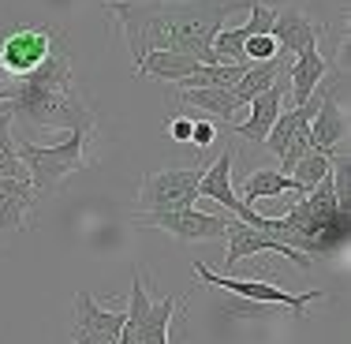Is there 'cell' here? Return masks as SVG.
I'll list each match as a JSON object with an SVG mask.
<instances>
[{"label":"cell","mask_w":351,"mask_h":344,"mask_svg":"<svg viewBox=\"0 0 351 344\" xmlns=\"http://www.w3.org/2000/svg\"><path fill=\"white\" fill-rule=\"evenodd\" d=\"M236 8H243V0H105V12L120 23L135 60L169 49L191 53L202 64H221L210 45Z\"/></svg>","instance_id":"6da1fadb"},{"label":"cell","mask_w":351,"mask_h":344,"mask_svg":"<svg viewBox=\"0 0 351 344\" xmlns=\"http://www.w3.org/2000/svg\"><path fill=\"white\" fill-rule=\"evenodd\" d=\"M8 87H12V98L4 105L12 108V116L30 120L34 128H94V113L75 90L71 56L64 49H56L41 68L23 79H8Z\"/></svg>","instance_id":"7a4b0ae2"},{"label":"cell","mask_w":351,"mask_h":344,"mask_svg":"<svg viewBox=\"0 0 351 344\" xmlns=\"http://www.w3.org/2000/svg\"><path fill=\"white\" fill-rule=\"evenodd\" d=\"M15 154L27 165V176L34 183V191H60L64 180L71 172L86 169L94 161V128H75L64 142L56 146H34V142L19 139L15 142Z\"/></svg>","instance_id":"3957f363"},{"label":"cell","mask_w":351,"mask_h":344,"mask_svg":"<svg viewBox=\"0 0 351 344\" xmlns=\"http://www.w3.org/2000/svg\"><path fill=\"white\" fill-rule=\"evenodd\" d=\"M180 310V299L165 296V299H149L146 281L135 270L128 292V310H123V325H120V344H169V330L172 318Z\"/></svg>","instance_id":"277c9868"},{"label":"cell","mask_w":351,"mask_h":344,"mask_svg":"<svg viewBox=\"0 0 351 344\" xmlns=\"http://www.w3.org/2000/svg\"><path fill=\"white\" fill-rule=\"evenodd\" d=\"M60 49V30L56 27H12L0 38V75L23 79L49 60Z\"/></svg>","instance_id":"5b68a950"},{"label":"cell","mask_w":351,"mask_h":344,"mask_svg":"<svg viewBox=\"0 0 351 344\" xmlns=\"http://www.w3.org/2000/svg\"><path fill=\"white\" fill-rule=\"evenodd\" d=\"M198 176L202 169H154L142 176L138 187V214H157V209H183L198 203Z\"/></svg>","instance_id":"8992f818"},{"label":"cell","mask_w":351,"mask_h":344,"mask_svg":"<svg viewBox=\"0 0 351 344\" xmlns=\"http://www.w3.org/2000/svg\"><path fill=\"white\" fill-rule=\"evenodd\" d=\"M224 240H228V247H224V270H236L243 258L258 255V251H277L288 262H295V270H311V258H306L303 251H295L291 243H284L280 236H273V232H265V229L243 225L232 214H224Z\"/></svg>","instance_id":"52a82bcc"},{"label":"cell","mask_w":351,"mask_h":344,"mask_svg":"<svg viewBox=\"0 0 351 344\" xmlns=\"http://www.w3.org/2000/svg\"><path fill=\"white\" fill-rule=\"evenodd\" d=\"M138 229H161L176 236L180 243H206V240H224V217L206 214V209L183 206V209H157V214H135Z\"/></svg>","instance_id":"ba28073f"},{"label":"cell","mask_w":351,"mask_h":344,"mask_svg":"<svg viewBox=\"0 0 351 344\" xmlns=\"http://www.w3.org/2000/svg\"><path fill=\"white\" fill-rule=\"evenodd\" d=\"M195 273L202 277L206 284H217V288H228L232 296L239 299H250V303H273V307H288L291 314H303L311 303L317 299H325V292H299V296H291V292H280L277 284L269 281H239V277H228V273H213L210 266L195 262Z\"/></svg>","instance_id":"9c48e42d"},{"label":"cell","mask_w":351,"mask_h":344,"mask_svg":"<svg viewBox=\"0 0 351 344\" xmlns=\"http://www.w3.org/2000/svg\"><path fill=\"white\" fill-rule=\"evenodd\" d=\"M232 165H236V150L224 146L221 154H217V161L210 165V169H202V176H198V198H213V203H221L243 225H254L258 214L236 195V187H232Z\"/></svg>","instance_id":"30bf717a"},{"label":"cell","mask_w":351,"mask_h":344,"mask_svg":"<svg viewBox=\"0 0 351 344\" xmlns=\"http://www.w3.org/2000/svg\"><path fill=\"white\" fill-rule=\"evenodd\" d=\"M314 94H317V113L311 116V146L332 157L348 139V116L340 108V90L337 82H322Z\"/></svg>","instance_id":"8fae6325"},{"label":"cell","mask_w":351,"mask_h":344,"mask_svg":"<svg viewBox=\"0 0 351 344\" xmlns=\"http://www.w3.org/2000/svg\"><path fill=\"white\" fill-rule=\"evenodd\" d=\"M269 34L277 38L280 53L299 56V53H306V49H317V41H322L325 27L314 19V15H306L303 8H277V12H273Z\"/></svg>","instance_id":"7c38bea8"},{"label":"cell","mask_w":351,"mask_h":344,"mask_svg":"<svg viewBox=\"0 0 351 344\" xmlns=\"http://www.w3.org/2000/svg\"><path fill=\"white\" fill-rule=\"evenodd\" d=\"M284 94H288V68L277 75V82H273L269 90H262L254 102H247V105H250L247 120H236V124H232V131H236L239 139H247V142H254V146H262V139L269 135L273 120H277V116L284 113Z\"/></svg>","instance_id":"4fadbf2b"},{"label":"cell","mask_w":351,"mask_h":344,"mask_svg":"<svg viewBox=\"0 0 351 344\" xmlns=\"http://www.w3.org/2000/svg\"><path fill=\"white\" fill-rule=\"evenodd\" d=\"M34 214V183L0 176V232H23Z\"/></svg>","instance_id":"5bb4252c"},{"label":"cell","mask_w":351,"mask_h":344,"mask_svg":"<svg viewBox=\"0 0 351 344\" xmlns=\"http://www.w3.org/2000/svg\"><path fill=\"white\" fill-rule=\"evenodd\" d=\"M325 71H329V56H325L322 49H306V53H299L295 60L288 64V90H291V98H295V105L311 102L314 90L325 82Z\"/></svg>","instance_id":"9a60e30c"},{"label":"cell","mask_w":351,"mask_h":344,"mask_svg":"<svg viewBox=\"0 0 351 344\" xmlns=\"http://www.w3.org/2000/svg\"><path fill=\"white\" fill-rule=\"evenodd\" d=\"M176 105H191L202 113L217 116V120H236V113L243 108V102L236 98V90H221V87H191V90H172Z\"/></svg>","instance_id":"2e32d148"},{"label":"cell","mask_w":351,"mask_h":344,"mask_svg":"<svg viewBox=\"0 0 351 344\" xmlns=\"http://www.w3.org/2000/svg\"><path fill=\"white\" fill-rule=\"evenodd\" d=\"M198 64H202V60L191 56V53L154 49V53H146V56H138V60H135V75H154V79H165V82H180V79H187Z\"/></svg>","instance_id":"e0dca14e"},{"label":"cell","mask_w":351,"mask_h":344,"mask_svg":"<svg viewBox=\"0 0 351 344\" xmlns=\"http://www.w3.org/2000/svg\"><path fill=\"white\" fill-rule=\"evenodd\" d=\"M288 191L306 195V191L299 187L288 172H280V169H254L247 176V183H243V203L250 206L254 198H277V195H288Z\"/></svg>","instance_id":"ac0fdd59"},{"label":"cell","mask_w":351,"mask_h":344,"mask_svg":"<svg viewBox=\"0 0 351 344\" xmlns=\"http://www.w3.org/2000/svg\"><path fill=\"white\" fill-rule=\"evenodd\" d=\"M75 325L101 330V333H116V337H120L123 310H105V307L94 303V296H90V292H75Z\"/></svg>","instance_id":"d6986e66"},{"label":"cell","mask_w":351,"mask_h":344,"mask_svg":"<svg viewBox=\"0 0 351 344\" xmlns=\"http://www.w3.org/2000/svg\"><path fill=\"white\" fill-rule=\"evenodd\" d=\"M12 108H0V176H19V180H30L27 176V165L19 161L15 154V135H12Z\"/></svg>","instance_id":"ffe728a7"},{"label":"cell","mask_w":351,"mask_h":344,"mask_svg":"<svg viewBox=\"0 0 351 344\" xmlns=\"http://www.w3.org/2000/svg\"><path fill=\"white\" fill-rule=\"evenodd\" d=\"M325 176H329V154H322V150H314V146L306 150V154L295 161V169H291V180H295L303 191H311L317 180H325Z\"/></svg>","instance_id":"44dd1931"},{"label":"cell","mask_w":351,"mask_h":344,"mask_svg":"<svg viewBox=\"0 0 351 344\" xmlns=\"http://www.w3.org/2000/svg\"><path fill=\"white\" fill-rule=\"evenodd\" d=\"M280 53V45H277V38L265 30V34H250L243 41V56L250 64H258V60H269V56H277Z\"/></svg>","instance_id":"7402d4cb"},{"label":"cell","mask_w":351,"mask_h":344,"mask_svg":"<svg viewBox=\"0 0 351 344\" xmlns=\"http://www.w3.org/2000/svg\"><path fill=\"white\" fill-rule=\"evenodd\" d=\"M71 344H120V337L101 330H86V325H71Z\"/></svg>","instance_id":"603a6c76"},{"label":"cell","mask_w":351,"mask_h":344,"mask_svg":"<svg viewBox=\"0 0 351 344\" xmlns=\"http://www.w3.org/2000/svg\"><path fill=\"white\" fill-rule=\"evenodd\" d=\"M191 128H195V120H191V116H169V124H165L169 139L180 142V146H187V142H191Z\"/></svg>","instance_id":"cb8c5ba5"},{"label":"cell","mask_w":351,"mask_h":344,"mask_svg":"<svg viewBox=\"0 0 351 344\" xmlns=\"http://www.w3.org/2000/svg\"><path fill=\"white\" fill-rule=\"evenodd\" d=\"M213 139H217L213 120H195V128H191V146H198V154H202V150L213 146Z\"/></svg>","instance_id":"d4e9b609"},{"label":"cell","mask_w":351,"mask_h":344,"mask_svg":"<svg viewBox=\"0 0 351 344\" xmlns=\"http://www.w3.org/2000/svg\"><path fill=\"white\" fill-rule=\"evenodd\" d=\"M8 98H12V87H8V75H0V105H4Z\"/></svg>","instance_id":"484cf974"}]
</instances>
